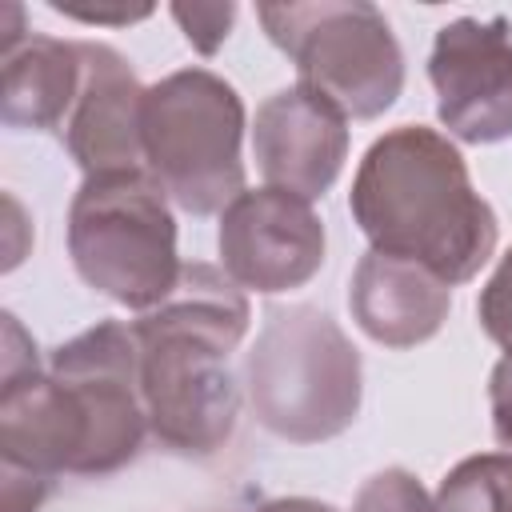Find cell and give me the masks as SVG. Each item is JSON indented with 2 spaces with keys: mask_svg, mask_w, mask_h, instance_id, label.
<instances>
[{
  "mask_svg": "<svg viewBox=\"0 0 512 512\" xmlns=\"http://www.w3.org/2000/svg\"><path fill=\"white\" fill-rule=\"evenodd\" d=\"M80 44L52 36H24L4 48V124L60 128L80 92Z\"/></svg>",
  "mask_w": 512,
  "mask_h": 512,
  "instance_id": "14",
  "label": "cell"
},
{
  "mask_svg": "<svg viewBox=\"0 0 512 512\" xmlns=\"http://www.w3.org/2000/svg\"><path fill=\"white\" fill-rule=\"evenodd\" d=\"M80 92L64 124L68 152L88 176L132 172L144 160V92L128 60L108 48L80 40Z\"/></svg>",
  "mask_w": 512,
  "mask_h": 512,
  "instance_id": "11",
  "label": "cell"
},
{
  "mask_svg": "<svg viewBox=\"0 0 512 512\" xmlns=\"http://www.w3.org/2000/svg\"><path fill=\"white\" fill-rule=\"evenodd\" d=\"M428 76L440 124L464 144L512 136V32L504 16H460L436 32Z\"/></svg>",
  "mask_w": 512,
  "mask_h": 512,
  "instance_id": "8",
  "label": "cell"
},
{
  "mask_svg": "<svg viewBox=\"0 0 512 512\" xmlns=\"http://www.w3.org/2000/svg\"><path fill=\"white\" fill-rule=\"evenodd\" d=\"M492 428L504 448H512V356L492 368Z\"/></svg>",
  "mask_w": 512,
  "mask_h": 512,
  "instance_id": "20",
  "label": "cell"
},
{
  "mask_svg": "<svg viewBox=\"0 0 512 512\" xmlns=\"http://www.w3.org/2000/svg\"><path fill=\"white\" fill-rule=\"evenodd\" d=\"M172 16H176V24L184 28L188 44H192L196 52L212 56V52L228 40L232 20H236V8H232V4H192V8H188V4H176Z\"/></svg>",
  "mask_w": 512,
  "mask_h": 512,
  "instance_id": "18",
  "label": "cell"
},
{
  "mask_svg": "<svg viewBox=\"0 0 512 512\" xmlns=\"http://www.w3.org/2000/svg\"><path fill=\"white\" fill-rule=\"evenodd\" d=\"M348 308L376 344L416 348L448 320L452 288L424 264L372 248L352 272Z\"/></svg>",
  "mask_w": 512,
  "mask_h": 512,
  "instance_id": "12",
  "label": "cell"
},
{
  "mask_svg": "<svg viewBox=\"0 0 512 512\" xmlns=\"http://www.w3.org/2000/svg\"><path fill=\"white\" fill-rule=\"evenodd\" d=\"M248 332V300L212 264H184L168 300L132 324L148 428L176 452L208 456L232 428L240 392L228 368Z\"/></svg>",
  "mask_w": 512,
  "mask_h": 512,
  "instance_id": "2",
  "label": "cell"
},
{
  "mask_svg": "<svg viewBox=\"0 0 512 512\" xmlns=\"http://www.w3.org/2000/svg\"><path fill=\"white\" fill-rule=\"evenodd\" d=\"M248 400L280 440H332L360 412V352L328 312L272 308L248 352Z\"/></svg>",
  "mask_w": 512,
  "mask_h": 512,
  "instance_id": "3",
  "label": "cell"
},
{
  "mask_svg": "<svg viewBox=\"0 0 512 512\" xmlns=\"http://www.w3.org/2000/svg\"><path fill=\"white\" fill-rule=\"evenodd\" d=\"M268 40L296 60L300 88L328 100L344 120H372L404 88V56L380 8L364 0L260 4Z\"/></svg>",
  "mask_w": 512,
  "mask_h": 512,
  "instance_id": "6",
  "label": "cell"
},
{
  "mask_svg": "<svg viewBox=\"0 0 512 512\" xmlns=\"http://www.w3.org/2000/svg\"><path fill=\"white\" fill-rule=\"evenodd\" d=\"M56 12L72 16V20H84V24H132V20H144L152 8L148 4H72V0H52Z\"/></svg>",
  "mask_w": 512,
  "mask_h": 512,
  "instance_id": "19",
  "label": "cell"
},
{
  "mask_svg": "<svg viewBox=\"0 0 512 512\" xmlns=\"http://www.w3.org/2000/svg\"><path fill=\"white\" fill-rule=\"evenodd\" d=\"M352 512H440V504L420 488V480L412 472L384 468L360 488Z\"/></svg>",
  "mask_w": 512,
  "mask_h": 512,
  "instance_id": "16",
  "label": "cell"
},
{
  "mask_svg": "<svg viewBox=\"0 0 512 512\" xmlns=\"http://www.w3.org/2000/svg\"><path fill=\"white\" fill-rule=\"evenodd\" d=\"M252 148L268 188L316 200L332 188L344 168L348 120L316 92L292 84L260 104Z\"/></svg>",
  "mask_w": 512,
  "mask_h": 512,
  "instance_id": "10",
  "label": "cell"
},
{
  "mask_svg": "<svg viewBox=\"0 0 512 512\" xmlns=\"http://www.w3.org/2000/svg\"><path fill=\"white\" fill-rule=\"evenodd\" d=\"M168 192L144 172H100L80 184L68 208V252L88 288L152 312L176 288V220Z\"/></svg>",
  "mask_w": 512,
  "mask_h": 512,
  "instance_id": "4",
  "label": "cell"
},
{
  "mask_svg": "<svg viewBox=\"0 0 512 512\" xmlns=\"http://www.w3.org/2000/svg\"><path fill=\"white\" fill-rule=\"evenodd\" d=\"M52 376L72 392L88 448L80 476H104L140 452L148 408L140 392V348L132 324L104 320L52 352Z\"/></svg>",
  "mask_w": 512,
  "mask_h": 512,
  "instance_id": "7",
  "label": "cell"
},
{
  "mask_svg": "<svg viewBox=\"0 0 512 512\" xmlns=\"http://www.w3.org/2000/svg\"><path fill=\"white\" fill-rule=\"evenodd\" d=\"M220 260L236 288L288 292L324 264V220L284 188L240 192L220 216Z\"/></svg>",
  "mask_w": 512,
  "mask_h": 512,
  "instance_id": "9",
  "label": "cell"
},
{
  "mask_svg": "<svg viewBox=\"0 0 512 512\" xmlns=\"http://www.w3.org/2000/svg\"><path fill=\"white\" fill-rule=\"evenodd\" d=\"M348 204L376 252L416 260L448 288L472 280L496 248V216L464 156L424 124H400L364 152Z\"/></svg>",
  "mask_w": 512,
  "mask_h": 512,
  "instance_id": "1",
  "label": "cell"
},
{
  "mask_svg": "<svg viewBox=\"0 0 512 512\" xmlns=\"http://www.w3.org/2000/svg\"><path fill=\"white\" fill-rule=\"evenodd\" d=\"M88 448L84 416L72 392L48 372L36 368L4 380L0 388V456L12 468H28L40 476L80 472Z\"/></svg>",
  "mask_w": 512,
  "mask_h": 512,
  "instance_id": "13",
  "label": "cell"
},
{
  "mask_svg": "<svg viewBox=\"0 0 512 512\" xmlns=\"http://www.w3.org/2000/svg\"><path fill=\"white\" fill-rule=\"evenodd\" d=\"M260 512H336L320 500H304V496H288V500H268Z\"/></svg>",
  "mask_w": 512,
  "mask_h": 512,
  "instance_id": "21",
  "label": "cell"
},
{
  "mask_svg": "<svg viewBox=\"0 0 512 512\" xmlns=\"http://www.w3.org/2000/svg\"><path fill=\"white\" fill-rule=\"evenodd\" d=\"M440 512H512V456L484 452L460 460L436 496Z\"/></svg>",
  "mask_w": 512,
  "mask_h": 512,
  "instance_id": "15",
  "label": "cell"
},
{
  "mask_svg": "<svg viewBox=\"0 0 512 512\" xmlns=\"http://www.w3.org/2000/svg\"><path fill=\"white\" fill-rule=\"evenodd\" d=\"M476 312H480V328L488 332V340H496L512 356V248L496 264L492 280L484 284Z\"/></svg>",
  "mask_w": 512,
  "mask_h": 512,
  "instance_id": "17",
  "label": "cell"
},
{
  "mask_svg": "<svg viewBox=\"0 0 512 512\" xmlns=\"http://www.w3.org/2000/svg\"><path fill=\"white\" fill-rule=\"evenodd\" d=\"M244 104L204 68L164 76L144 92L148 176L192 216L228 208L244 192Z\"/></svg>",
  "mask_w": 512,
  "mask_h": 512,
  "instance_id": "5",
  "label": "cell"
}]
</instances>
